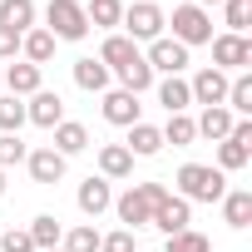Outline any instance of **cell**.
I'll list each match as a JSON object with an SVG mask.
<instances>
[{"label":"cell","mask_w":252,"mask_h":252,"mask_svg":"<svg viewBox=\"0 0 252 252\" xmlns=\"http://www.w3.org/2000/svg\"><path fill=\"white\" fill-rule=\"evenodd\" d=\"M163 144H173V149H188L193 139H198V124H193V114H168V124H163Z\"/></svg>","instance_id":"cell-28"},{"label":"cell","mask_w":252,"mask_h":252,"mask_svg":"<svg viewBox=\"0 0 252 252\" xmlns=\"http://www.w3.org/2000/svg\"><path fill=\"white\" fill-rule=\"evenodd\" d=\"M25 129V99L0 94V134H20Z\"/></svg>","instance_id":"cell-31"},{"label":"cell","mask_w":252,"mask_h":252,"mask_svg":"<svg viewBox=\"0 0 252 252\" xmlns=\"http://www.w3.org/2000/svg\"><path fill=\"white\" fill-rule=\"evenodd\" d=\"M119 79H124V89H129V94L154 89V69H149V60H144V55H139L134 64H124V69H119Z\"/></svg>","instance_id":"cell-30"},{"label":"cell","mask_w":252,"mask_h":252,"mask_svg":"<svg viewBox=\"0 0 252 252\" xmlns=\"http://www.w3.org/2000/svg\"><path fill=\"white\" fill-rule=\"evenodd\" d=\"M168 198V183H129V193H119L114 198V213H119V222L124 227H149V218H154V208Z\"/></svg>","instance_id":"cell-2"},{"label":"cell","mask_w":252,"mask_h":252,"mask_svg":"<svg viewBox=\"0 0 252 252\" xmlns=\"http://www.w3.org/2000/svg\"><path fill=\"white\" fill-rule=\"evenodd\" d=\"M144 60H149V69H154V74H183V69H188V50H183L173 35H158V40L149 45V55H144Z\"/></svg>","instance_id":"cell-11"},{"label":"cell","mask_w":252,"mask_h":252,"mask_svg":"<svg viewBox=\"0 0 252 252\" xmlns=\"http://www.w3.org/2000/svg\"><path fill=\"white\" fill-rule=\"evenodd\" d=\"M139 55H144V50H139L129 35H119V30H114V35H104V45H99V55H94V60H99L109 74H119L124 64H134Z\"/></svg>","instance_id":"cell-16"},{"label":"cell","mask_w":252,"mask_h":252,"mask_svg":"<svg viewBox=\"0 0 252 252\" xmlns=\"http://www.w3.org/2000/svg\"><path fill=\"white\" fill-rule=\"evenodd\" d=\"M193 5H198V10H208V5H222V0H193Z\"/></svg>","instance_id":"cell-38"},{"label":"cell","mask_w":252,"mask_h":252,"mask_svg":"<svg viewBox=\"0 0 252 252\" xmlns=\"http://www.w3.org/2000/svg\"><path fill=\"white\" fill-rule=\"evenodd\" d=\"M20 55V35L15 30H5V25H0V64H10Z\"/></svg>","instance_id":"cell-37"},{"label":"cell","mask_w":252,"mask_h":252,"mask_svg":"<svg viewBox=\"0 0 252 252\" xmlns=\"http://www.w3.org/2000/svg\"><path fill=\"white\" fill-rule=\"evenodd\" d=\"M193 124H198V139H213V144H222V139L232 134V124H237V119H232L222 104H213V109H203Z\"/></svg>","instance_id":"cell-21"},{"label":"cell","mask_w":252,"mask_h":252,"mask_svg":"<svg viewBox=\"0 0 252 252\" xmlns=\"http://www.w3.org/2000/svg\"><path fill=\"white\" fill-rule=\"evenodd\" d=\"M50 134H55V144H50V149H55L60 158H74V154H84V149H89V129H84V124H74V119L55 124Z\"/></svg>","instance_id":"cell-17"},{"label":"cell","mask_w":252,"mask_h":252,"mask_svg":"<svg viewBox=\"0 0 252 252\" xmlns=\"http://www.w3.org/2000/svg\"><path fill=\"white\" fill-rule=\"evenodd\" d=\"M193 222V203H183L178 193H168L158 208H154V218H149V227H158L163 237H173V232H183Z\"/></svg>","instance_id":"cell-14"},{"label":"cell","mask_w":252,"mask_h":252,"mask_svg":"<svg viewBox=\"0 0 252 252\" xmlns=\"http://www.w3.org/2000/svg\"><path fill=\"white\" fill-rule=\"evenodd\" d=\"M208 45H213V69H222V74H237V69L252 64V40L247 35H213Z\"/></svg>","instance_id":"cell-6"},{"label":"cell","mask_w":252,"mask_h":252,"mask_svg":"<svg viewBox=\"0 0 252 252\" xmlns=\"http://www.w3.org/2000/svg\"><path fill=\"white\" fill-rule=\"evenodd\" d=\"M74 84H79L84 94H104V89H109V69H104L94 55H84V60H74Z\"/></svg>","instance_id":"cell-25"},{"label":"cell","mask_w":252,"mask_h":252,"mask_svg":"<svg viewBox=\"0 0 252 252\" xmlns=\"http://www.w3.org/2000/svg\"><path fill=\"white\" fill-rule=\"evenodd\" d=\"M227 79H232V74H222V69L203 64V69H198V74L188 79V94H193V104H203V109L222 104V99H227Z\"/></svg>","instance_id":"cell-12"},{"label":"cell","mask_w":252,"mask_h":252,"mask_svg":"<svg viewBox=\"0 0 252 252\" xmlns=\"http://www.w3.org/2000/svg\"><path fill=\"white\" fill-rule=\"evenodd\" d=\"M50 252H64V247H50Z\"/></svg>","instance_id":"cell-40"},{"label":"cell","mask_w":252,"mask_h":252,"mask_svg":"<svg viewBox=\"0 0 252 252\" xmlns=\"http://www.w3.org/2000/svg\"><path fill=\"white\" fill-rule=\"evenodd\" d=\"M104 119L114 124V129H134V124L144 119L139 94H129V89H104Z\"/></svg>","instance_id":"cell-10"},{"label":"cell","mask_w":252,"mask_h":252,"mask_svg":"<svg viewBox=\"0 0 252 252\" xmlns=\"http://www.w3.org/2000/svg\"><path fill=\"white\" fill-rule=\"evenodd\" d=\"M25 124H35V129H55V124H64V99L55 89H35L25 99Z\"/></svg>","instance_id":"cell-8"},{"label":"cell","mask_w":252,"mask_h":252,"mask_svg":"<svg viewBox=\"0 0 252 252\" xmlns=\"http://www.w3.org/2000/svg\"><path fill=\"white\" fill-rule=\"evenodd\" d=\"M0 198H5V168H0Z\"/></svg>","instance_id":"cell-39"},{"label":"cell","mask_w":252,"mask_h":252,"mask_svg":"<svg viewBox=\"0 0 252 252\" xmlns=\"http://www.w3.org/2000/svg\"><path fill=\"white\" fill-rule=\"evenodd\" d=\"M0 69H5V64H0ZM0 89H5V84H0Z\"/></svg>","instance_id":"cell-41"},{"label":"cell","mask_w":252,"mask_h":252,"mask_svg":"<svg viewBox=\"0 0 252 252\" xmlns=\"http://www.w3.org/2000/svg\"><path fill=\"white\" fill-rule=\"evenodd\" d=\"M25 232H30L35 252H50V247H60V237H64V222H60L55 213H40V218H35V222H30Z\"/></svg>","instance_id":"cell-26"},{"label":"cell","mask_w":252,"mask_h":252,"mask_svg":"<svg viewBox=\"0 0 252 252\" xmlns=\"http://www.w3.org/2000/svg\"><path fill=\"white\" fill-rule=\"evenodd\" d=\"M173 40L183 45V50H193V45H208L213 40V15L208 10H198L193 5V0H188V5H173Z\"/></svg>","instance_id":"cell-5"},{"label":"cell","mask_w":252,"mask_h":252,"mask_svg":"<svg viewBox=\"0 0 252 252\" xmlns=\"http://www.w3.org/2000/svg\"><path fill=\"white\" fill-rule=\"evenodd\" d=\"M45 30H50L55 40H69V45H79V40L89 35L84 5H79V0H50V5H45Z\"/></svg>","instance_id":"cell-3"},{"label":"cell","mask_w":252,"mask_h":252,"mask_svg":"<svg viewBox=\"0 0 252 252\" xmlns=\"http://www.w3.org/2000/svg\"><path fill=\"white\" fill-rule=\"evenodd\" d=\"M99 178H109V183L134 178V154L124 149V144H104L99 149Z\"/></svg>","instance_id":"cell-18"},{"label":"cell","mask_w":252,"mask_h":252,"mask_svg":"<svg viewBox=\"0 0 252 252\" xmlns=\"http://www.w3.org/2000/svg\"><path fill=\"white\" fill-rule=\"evenodd\" d=\"M60 247H64V252H99V232H94V222L69 227V232L60 237Z\"/></svg>","instance_id":"cell-32"},{"label":"cell","mask_w":252,"mask_h":252,"mask_svg":"<svg viewBox=\"0 0 252 252\" xmlns=\"http://www.w3.org/2000/svg\"><path fill=\"white\" fill-rule=\"evenodd\" d=\"M25 168H30V178H35L40 188H55V183L64 178L69 158H60V154H55V149L45 144V149H30V154H25Z\"/></svg>","instance_id":"cell-13"},{"label":"cell","mask_w":252,"mask_h":252,"mask_svg":"<svg viewBox=\"0 0 252 252\" xmlns=\"http://www.w3.org/2000/svg\"><path fill=\"white\" fill-rule=\"evenodd\" d=\"M0 25L15 35L35 30V0H0Z\"/></svg>","instance_id":"cell-24"},{"label":"cell","mask_w":252,"mask_h":252,"mask_svg":"<svg viewBox=\"0 0 252 252\" xmlns=\"http://www.w3.org/2000/svg\"><path fill=\"white\" fill-rule=\"evenodd\" d=\"M173 183H178L183 203H222V193H227V173L213 163H183Z\"/></svg>","instance_id":"cell-1"},{"label":"cell","mask_w":252,"mask_h":252,"mask_svg":"<svg viewBox=\"0 0 252 252\" xmlns=\"http://www.w3.org/2000/svg\"><path fill=\"white\" fill-rule=\"evenodd\" d=\"M247 158H252V124L237 119L232 134L218 144V168H222V173H237V168H247Z\"/></svg>","instance_id":"cell-7"},{"label":"cell","mask_w":252,"mask_h":252,"mask_svg":"<svg viewBox=\"0 0 252 252\" xmlns=\"http://www.w3.org/2000/svg\"><path fill=\"white\" fill-rule=\"evenodd\" d=\"M158 104H163L168 114H188V109H193L188 79H183V74H163V79H158Z\"/></svg>","instance_id":"cell-20"},{"label":"cell","mask_w":252,"mask_h":252,"mask_svg":"<svg viewBox=\"0 0 252 252\" xmlns=\"http://www.w3.org/2000/svg\"><path fill=\"white\" fill-rule=\"evenodd\" d=\"M74 203H79V213H84L89 222H94L99 213H109V208H114V188H109V178H94V173H89V178L79 183Z\"/></svg>","instance_id":"cell-15"},{"label":"cell","mask_w":252,"mask_h":252,"mask_svg":"<svg viewBox=\"0 0 252 252\" xmlns=\"http://www.w3.org/2000/svg\"><path fill=\"white\" fill-rule=\"evenodd\" d=\"M163 252H213V242H208L203 232H193V227H183V232H173V237L163 242Z\"/></svg>","instance_id":"cell-33"},{"label":"cell","mask_w":252,"mask_h":252,"mask_svg":"<svg viewBox=\"0 0 252 252\" xmlns=\"http://www.w3.org/2000/svg\"><path fill=\"white\" fill-rule=\"evenodd\" d=\"M124 35H129L134 45L144 40V45H154L158 35H163V25H168V15H163V5H154V0H139V5H124Z\"/></svg>","instance_id":"cell-4"},{"label":"cell","mask_w":252,"mask_h":252,"mask_svg":"<svg viewBox=\"0 0 252 252\" xmlns=\"http://www.w3.org/2000/svg\"><path fill=\"white\" fill-rule=\"evenodd\" d=\"M55 45H60V40H55L45 25H35V30H25V35H20V55H25L30 64H40V69L55 60Z\"/></svg>","instance_id":"cell-19"},{"label":"cell","mask_w":252,"mask_h":252,"mask_svg":"<svg viewBox=\"0 0 252 252\" xmlns=\"http://www.w3.org/2000/svg\"><path fill=\"white\" fill-rule=\"evenodd\" d=\"M124 149H129L134 158H154V154H163V134H158V124H134V129H129V144H124Z\"/></svg>","instance_id":"cell-22"},{"label":"cell","mask_w":252,"mask_h":252,"mask_svg":"<svg viewBox=\"0 0 252 252\" xmlns=\"http://www.w3.org/2000/svg\"><path fill=\"white\" fill-rule=\"evenodd\" d=\"M0 84H5V94H15V99H30L35 89H45V74L30 60H10L5 69H0Z\"/></svg>","instance_id":"cell-9"},{"label":"cell","mask_w":252,"mask_h":252,"mask_svg":"<svg viewBox=\"0 0 252 252\" xmlns=\"http://www.w3.org/2000/svg\"><path fill=\"white\" fill-rule=\"evenodd\" d=\"M25 144H20V134H0V168H15V163H25Z\"/></svg>","instance_id":"cell-34"},{"label":"cell","mask_w":252,"mask_h":252,"mask_svg":"<svg viewBox=\"0 0 252 252\" xmlns=\"http://www.w3.org/2000/svg\"><path fill=\"white\" fill-rule=\"evenodd\" d=\"M99 252H139V247H134V232L129 227H119V232L99 237Z\"/></svg>","instance_id":"cell-35"},{"label":"cell","mask_w":252,"mask_h":252,"mask_svg":"<svg viewBox=\"0 0 252 252\" xmlns=\"http://www.w3.org/2000/svg\"><path fill=\"white\" fill-rule=\"evenodd\" d=\"M0 252H35V242L25 227H10V232H0Z\"/></svg>","instance_id":"cell-36"},{"label":"cell","mask_w":252,"mask_h":252,"mask_svg":"<svg viewBox=\"0 0 252 252\" xmlns=\"http://www.w3.org/2000/svg\"><path fill=\"white\" fill-rule=\"evenodd\" d=\"M84 20L94 25V30H119V20H124V0H89L84 5Z\"/></svg>","instance_id":"cell-27"},{"label":"cell","mask_w":252,"mask_h":252,"mask_svg":"<svg viewBox=\"0 0 252 252\" xmlns=\"http://www.w3.org/2000/svg\"><path fill=\"white\" fill-rule=\"evenodd\" d=\"M222 222L227 227H252V193L247 188H232V193H222Z\"/></svg>","instance_id":"cell-23"},{"label":"cell","mask_w":252,"mask_h":252,"mask_svg":"<svg viewBox=\"0 0 252 252\" xmlns=\"http://www.w3.org/2000/svg\"><path fill=\"white\" fill-rule=\"evenodd\" d=\"M222 25H227V35H247V25H252V0H222Z\"/></svg>","instance_id":"cell-29"}]
</instances>
